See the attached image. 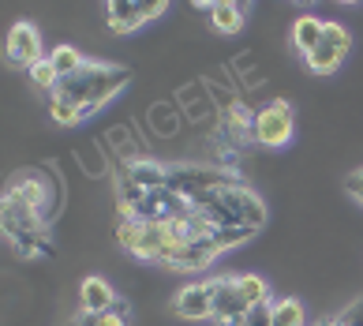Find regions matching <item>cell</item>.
<instances>
[{
  "label": "cell",
  "mask_w": 363,
  "mask_h": 326,
  "mask_svg": "<svg viewBox=\"0 0 363 326\" xmlns=\"http://www.w3.org/2000/svg\"><path fill=\"white\" fill-rule=\"evenodd\" d=\"M322 45L337 49L341 57H345V53L352 49V34H348V26H345V23H333V19H326V31H322Z\"/></svg>",
  "instance_id": "d6986e66"
},
{
  "label": "cell",
  "mask_w": 363,
  "mask_h": 326,
  "mask_svg": "<svg viewBox=\"0 0 363 326\" xmlns=\"http://www.w3.org/2000/svg\"><path fill=\"white\" fill-rule=\"evenodd\" d=\"M244 326H274V304H259V308H251Z\"/></svg>",
  "instance_id": "603a6c76"
},
{
  "label": "cell",
  "mask_w": 363,
  "mask_h": 326,
  "mask_svg": "<svg viewBox=\"0 0 363 326\" xmlns=\"http://www.w3.org/2000/svg\"><path fill=\"white\" fill-rule=\"evenodd\" d=\"M4 53H8V60H11V64L34 67L38 60H45V53H42V31H38L30 19L11 23L8 42H4Z\"/></svg>",
  "instance_id": "8992f818"
},
{
  "label": "cell",
  "mask_w": 363,
  "mask_h": 326,
  "mask_svg": "<svg viewBox=\"0 0 363 326\" xmlns=\"http://www.w3.org/2000/svg\"><path fill=\"white\" fill-rule=\"evenodd\" d=\"M228 180H236V173L199 169V165H172V169H169V188H172L180 199H187V202L203 199L206 192H213V188H221V184H228Z\"/></svg>",
  "instance_id": "277c9868"
},
{
  "label": "cell",
  "mask_w": 363,
  "mask_h": 326,
  "mask_svg": "<svg viewBox=\"0 0 363 326\" xmlns=\"http://www.w3.org/2000/svg\"><path fill=\"white\" fill-rule=\"evenodd\" d=\"M169 11V4H135V0H113L109 8H105V26H109L113 34H131V31H139V26H146V23H154V19H161Z\"/></svg>",
  "instance_id": "5b68a950"
},
{
  "label": "cell",
  "mask_w": 363,
  "mask_h": 326,
  "mask_svg": "<svg viewBox=\"0 0 363 326\" xmlns=\"http://www.w3.org/2000/svg\"><path fill=\"white\" fill-rule=\"evenodd\" d=\"M195 8L206 11L218 34H240V31H244V16H247L244 4H225V0H221V4H195Z\"/></svg>",
  "instance_id": "4fadbf2b"
},
{
  "label": "cell",
  "mask_w": 363,
  "mask_h": 326,
  "mask_svg": "<svg viewBox=\"0 0 363 326\" xmlns=\"http://www.w3.org/2000/svg\"><path fill=\"white\" fill-rule=\"evenodd\" d=\"M116 304H120V296L113 293V285L105 278H83V285H79V308L86 315H105Z\"/></svg>",
  "instance_id": "9c48e42d"
},
{
  "label": "cell",
  "mask_w": 363,
  "mask_h": 326,
  "mask_svg": "<svg viewBox=\"0 0 363 326\" xmlns=\"http://www.w3.org/2000/svg\"><path fill=\"white\" fill-rule=\"evenodd\" d=\"M236 289H240V296H244L247 308L274 304L270 300V285H266V278H259V274H236Z\"/></svg>",
  "instance_id": "5bb4252c"
},
{
  "label": "cell",
  "mask_w": 363,
  "mask_h": 326,
  "mask_svg": "<svg viewBox=\"0 0 363 326\" xmlns=\"http://www.w3.org/2000/svg\"><path fill=\"white\" fill-rule=\"evenodd\" d=\"M247 304L236 289V278H213V322L218 326H244Z\"/></svg>",
  "instance_id": "ba28073f"
},
{
  "label": "cell",
  "mask_w": 363,
  "mask_h": 326,
  "mask_svg": "<svg viewBox=\"0 0 363 326\" xmlns=\"http://www.w3.org/2000/svg\"><path fill=\"white\" fill-rule=\"evenodd\" d=\"M255 237V229H218L213 225V244H218L221 251H228V248H236V244H244V240H251Z\"/></svg>",
  "instance_id": "7402d4cb"
},
{
  "label": "cell",
  "mask_w": 363,
  "mask_h": 326,
  "mask_svg": "<svg viewBox=\"0 0 363 326\" xmlns=\"http://www.w3.org/2000/svg\"><path fill=\"white\" fill-rule=\"evenodd\" d=\"M191 210H199L210 225H218V229H262L266 225L262 195L251 192L240 176L221 184V188H213V192H206L203 199H195Z\"/></svg>",
  "instance_id": "6da1fadb"
},
{
  "label": "cell",
  "mask_w": 363,
  "mask_h": 326,
  "mask_svg": "<svg viewBox=\"0 0 363 326\" xmlns=\"http://www.w3.org/2000/svg\"><path fill=\"white\" fill-rule=\"evenodd\" d=\"M120 176H128L131 184H139L143 192H157V188H169V169L157 165L154 158H131L124 161Z\"/></svg>",
  "instance_id": "30bf717a"
},
{
  "label": "cell",
  "mask_w": 363,
  "mask_h": 326,
  "mask_svg": "<svg viewBox=\"0 0 363 326\" xmlns=\"http://www.w3.org/2000/svg\"><path fill=\"white\" fill-rule=\"evenodd\" d=\"M303 60H307V67H311L315 75H333L345 64V57H341L337 49H330V45H318L311 57H303Z\"/></svg>",
  "instance_id": "ac0fdd59"
},
{
  "label": "cell",
  "mask_w": 363,
  "mask_h": 326,
  "mask_svg": "<svg viewBox=\"0 0 363 326\" xmlns=\"http://www.w3.org/2000/svg\"><path fill=\"white\" fill-rule=\"evenodd\" d=\"M49 60H52V67H57L60 79H72L75 72H83V67H86V57L75 45H57L49 53Z\"/></svg>",
  "instance_id": "9a60e30c"
},
{
  "label": "cell",
  "mask_w": 363,
  "mask_h": 326,
  "mask_svg": "<svg viewBox=\"0 0 363 326\" xmlns=\"http://www.w3.org/2000/svg\"><path fill=\"white\" fill-rule=\"evenodd\" d=\"M72 326H94V322H90V315H79V319H72Z\"/></svg>",
  "instance_id": "484cf974"
},
{
  "label": "cell",
  "mask_w": 363,
  "mask_h": 326,
  "mask_svg": "<svg viewBox=\"0 0 363 326\" xmlns=\"http://www.w3.org/2000/svg\"><path fill=\"white\" fill-rule=\"evenodd\" d=\"M150 124H154L157 135H172V131H177V113H172V105L157 102V105L150 109Z\"/></svg>",
  "instance_id": "44dd1931"
},
{
  "label": "cell",
  "mask_w": 363,
  "mask_h": 326,
  "mask_svg": "<svg viewBox=\"0 0 363 326\" xmlns=\"http://www.w3.org/2000/svg\"><path fill=\"white\" fill-rule=\"evenodd\" d=\"M274 326H307V311L296 296L274 300Z\"/></svg>",
  "instance_id": "e0dca14e"
},
{
  "label": "cell",
  "mask_w": 363,
  "mask_h": 326,
  "mask_svg": "<svg viewBox=\"0 0 363 326\" xmlns=\"http://www.w3.org/2000/svg\"><path fill=\"white\" fill-rule=\"evenodd\" d=\"M8 195H16L23 207H30V210H38V214H49V192H45V180L42 176H34V173H26V176H16V184L8 188Z\"/></svg>",
  "instance_id": "8fae6325"
},
{
  "label": "cell",
  "mask_w": 363,
  "mask_h": 326,
  "mask_svg": "<svg viewBox=\"0 0 363 326\" xmlns=\"http://www.w3.org/2000/svg\"><path fill=\"white\" fill-rule=\"evenodd\" d=\"M49 113H52V120H57V124L72 128V124H83V120H90L94 109H90V105H72V102L49 98Z\"/></svg>",
  "instance_id": "2e32d148"
},
{
  "label": "cell",
  "mask_w": 363,
  "mask_h": 326,
  "mask_svg": "<svg viewBox=\"0 0 363 326\" xmlns=\"http://www.w3.org/2000/svg\"><path fill=\"white\" fill-rule=\"evenodd\" d=\"M26 72H30V83L34 87H42V90H57L60 87V75H57V67H52V60L45 57V60H38L34 67H26Z\"/></svg>",
  "instance_id": "ffe728a7"
},
{
  "label": "cell",
  "mask_w": 363,
  "mask_h": 326,
  "mask_svg": "<svg viewBox=\"0 0 363 326\" xmlns=\"http://www.w3.org/2000/svg\"><path fill=\"white\" fill-rule=\"evenodd\" d=\"M345 192L363 202V169H356V173H348V176H345Z\"/></svg>",
  "instance_id": "cb8c5ba5"
},
{
  "label": "cell",
  "mask_w": 363,
  "mask_h": 326,
  "mask_svg": "<svg viewBox=\"0 0 363 326\" xmlns=\"http://www.w3.org/2000/svg\"><path fill=\"white\" fill-rule=\"evenodd\" d=\"M86 315V311H83ZM94 326H128V315H120V311H105V315H90Z\"/></svg>",
  "instance_id": "d4e9b609"
},
{
  "label": "cell",
  "mask_w": 363,
  "mask_h": 326,
  "mask_svg": "<svg viewBox=\"0 0 363 326\" xmlns=\"http://www.w3.org/2000/svg\"><path fill=\"white\" fill-rule=\"evenodd\" d=\"M131 72L128 67H116V64H94L86 60L83 72H75L72 79H60V87L49 94V98H60V102H72V105H90L94 113L113 102L120 90L128 87Z\"/></svg>",
  "instance_id": "7a4b0ae2"
},
{
  "label": "cell",
  "mask_w": 363,
  "mask_h": 326,
  "mask_svg": "<svg viewBox=\"0 0 363 326\" xmlns=\"http://www.w3.org/2000/svg\"><path fill=\"white\" fill-rule=\"evenodd\" d=\"M322 31H326V19H315V16H300L292 23L289 31V42L296 53H303V57H311V53L322 45Z\"/></svg>",
  "instance_id": "7c38bea8"
},
{
  "label": "cell",
  "mask_w": 363,
  "mask_h": 326,
  "mask_svg": "<svg viewBox=\"0 0 363 326\" xmlns=\"http://www.w3.org/2000/svg\"><path fill=\"white\" fill-rule=\"evenodd\" d=\"M318 326H333V319H326V322H318Z\"/></svg>",
  "instance_id": "83f0119b"
},
{
  "label": "cell",
  "mask_w": 363,
  "mask_h": 326,
  "mask_svg": "<svg viewBox=\"0 0 363 326\" xmlns=\"http://www.w3.org/2000/svg\"><path fill=\"white\" fill-rule=\"evenodd\" d=\"M292 131H296V113L289 102H270L266 109L255 113V143L259 146H289L292 143Z\"/></svg>",
  "instance_id": "3957f363"
},
{
  "label": "cell",
  "mask_w": 363,
  "mask_h": 326,
  "mask_svg": "<svg viewBox=\"0 0 363 326\" xmlns=\"http://www.w3.org/2000/svg\"><path fill=\"white\" fill-rule=\"evenodd\" d=\"M172 315L184 322H203L213 319V278L210 281H195L172 296Z\"/></svg>",
  "instance_id": "52a82bcc"
},
{
  "label": "cell",
  "mask_w": 363,
  "mask_h": 326,
  "mask_svg": "<svg viewBox=\"0 0 363 326\" xmlns=\"http://www.w3.org/2000/svg\"><path fill=\"white\" fill-rule=\"evenodd\" d=\"M333 326H352V322H348L345 315H337V319H333Z\"/></svg>",
  "instance_id": "4316f807"
}]
</instances>
